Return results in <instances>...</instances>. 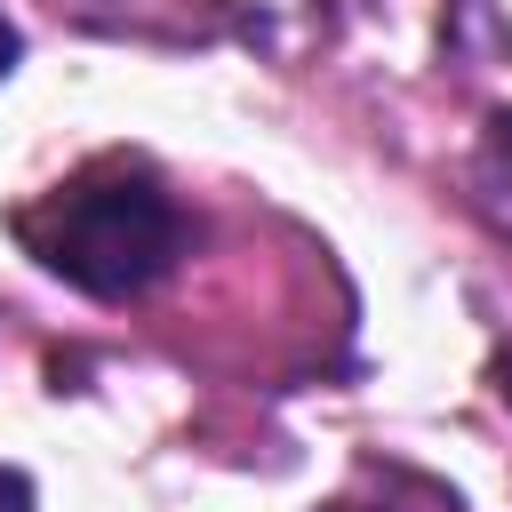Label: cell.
Masks as SVG:
<instances>
[{"mask_svg":"<svg viewBox=\"0 0 512 512\" xmlns=\"http://www.w3.org/2000/svg\"><path fill=\"white\" fill-rule=\"evenodd\" d=\"M16 240L88 296H144L184 248V216L144 168L96 160L48 200L16 208Z\"/></svg>","mask_w":512,"mask_h":512,"instance_id":"obj_1","label":"cell"},{"mask_svg":"<svg viewBox=\"0 0 512 512\" xmlns=\"http://www.w3.org/2000/svg\"><path fill=\"white\" fill-rule=\"evenodd\" d=\"M488 168H496V176L512 184V112H504V120L488 128Z\"/></svg>","mask_w":512,"mask_h":512,"instance_id":"obj_2","label":"cell"},{"mask_svg":"<svg viewBox=\"0 0 512 512\" xmlns=\"http://www.w3.org/2000/svg\"><path fill=\"white\" fill-rule=\"evenodd\" d=\"M0 512H32V480L16 464H0Z\"/></svg>","mask_w":512,"mask_h":512,"instance_id":"obj_3","label":"cell"},{"mask_svg":"<svg viewBox=\"0 0 512 512\" xmlns=\"http://www.w3.org/2000/svg\"><path fill=\"white\" fill-rule=\"evenodd\" d=\"M16 56H24V40H16V24H8V16H0V80H8V72H16Z\"/></svg>","mask_w":512,"mask_h":512,"instance_id":"obj_4","label":"cell"},{"mask_svg":"<svg viewBox=\"0 0 512 512\" xmlns=\"http://www.w3.org/2000/svg\"><path fill=\"white\" fill-rule=\"evenodd\" d=\"M328 512H368V504H328Z\"/></svg>","mask_w":512,"mask_h":512,"instance_id":"obj_5","label":"cell"}]
</instances>
